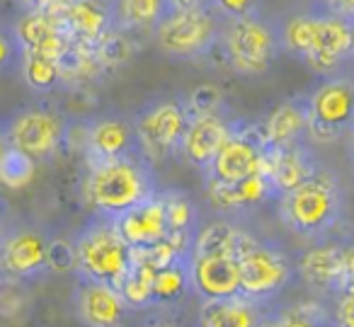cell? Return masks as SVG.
Segmentation results:
<instances>
[{
    "instance_id": "ac0fdd59",
    "label": "cell",
    "mask_w": 354,
    "mask_h": 327,
    "mask_svg": "<svg viewBox=\"0 0 354 327\" xmlns=\"http://www.w3.org/2000/svg\"><path fill=\"white\" fill-rule=\"evenodd\" d=\"M122 238L127 240L131 247H148V245L162 240L170 228H167V216H165V199L162 191H156L133 209L124 211L122 216L114 218Z\"/></svg>"
},
{
    "instance_id": "7c38bea8",
    "label": "cell",
    "mask_w": 354,
    "mask_h": 327,
    "mask_svg": "<svg viewBox=\"0 0 354 327\" xmlns=\"http://www.w3.org/2000/svg\"><path fill=\"white\" fill-rule=\"evenodd\" d=\"M354 22L330 12L328 8L315 15V35L304 64L318 75H335V71L352 54Z\"/></svg>"
},
{
    "instance_id": "ee69618b",
    "label": "cell",
    "mask_w": 354,
    "mask_h": 327,
    "mask_svg": "<svg viewBox=\"0 0 354 327\" xmlns=\"http://www.w3.org/2000/svg\"><path fill=\"white\" fill-rule=\"evenodd\" d=\"M8 148H10V143H8V136H6V129H0V162H3V158H6Z\"/></svg>"
},
{
    "instance_id": "8fae6325",
    "label": "cell",
    "mask_w": 354,
    "mask_h": 327,
    "mask_svg": "<svg viewBox=\"0 0 354 327\" xmlns=\"http://www.w3.org/2000/svg\"><path fill=\"white\" fill-rule=\"evenodd\" d=\"M262 153H265V138L262 129L248 127L233 131L221 151L214 156L209 167L202 172L209 187H231L245 177L262 170Z\"/></svg>"
},
{
    "instance_id": "8992f818",
    "label": "cell",
    "mask_w": 354,
    "mask_h": 327,
    "mask_svg": "<svg viewBox=\"0 0 354 327\" xmlns=\"http://www.w3.org/2000/svg\"><path fill=\"white\" fill-rule=\"evenodd\" d=\"M236 259L241 272V293L257 303L281 293L294 277V267L279 247L243 230L236 240Z\"/></svg>"
},
{
    "instance_id": "2e32d148",
    "label": "cell",
    "mask_w": 354,
    "mask_h": 327,
    "mask_svg": "<svg viewBox=\"0 0 354 327\" xmlns=\"http://www.w3.org/2000/svg\"><path fill=\"white\" fill-rule=\"evenodd\" d=\"M12 37L20 51H35L59 61H64L73 46L59 17L51 10H37V8H27V12L12 27Z\"/></svg>"
},
{
    "instance_id": "9a60e30c",
    "label": "cell",
    "mask_w": 354,
    "mask_h": 327,
    "mask_svg": "<svg viewBox=\"0 0 354 327\" xmlns=\"http://www.w3.org/2000/svg\"><path fill=\"white\" fill-rule=\"evenodd\" d=\"M192 291L204 298H228L241 293V272H238L236 247L214 250V252H192L189 257Z\"/></svg>"
},
{
    "instance_id": "e575fe53",
    "label": "cell",
    "mask_w": 354,
    "mask_h": 327,
    "mask_svg": "<svg viewBox=\"0 0 354 327\" xmlns=\"http://www.w3.org/2000/svg\"><path fill=\"white\" fill-rule=\"evenodd\" d=\"M209 3L223 20H243V17L260 15L262 8V0H209Z\"/></svg>"
},
{
    "instance_id": "d6a6232c",
    "label": "cell",
    "mask_w": 354,
    "mask_h": 327,
    "mask_svg": "<svg viewBox=\"0 0 354 327\" xmlns=\"http://www.w3.org/2000/svg\"><path fill=\"white\" fill-rule=\"evenodd\" d=\"M272 320L279 322V325H320V322H330L333 315L323 310V306L318 303H299L294 308H286L279 315H272Z\"/></svg>"
},
{
    "instance_id": "f1b7e54d",
    "label": "cell",
    "mask_w": 354,
    "mask_h": 327,
    "mask_svg": "<svg viewBox=\"0 0 354 327\" xmlns=\"http://www.w3.org/2000/svg\"><path fill=\"white\" fill-rule=\"evenodd\" d=\"M315 12H296V15L286 17L281 22V27H277L279 32V41L281 49L286 54L296 56V59L304 61L306 54L310 51V44H313V35H315Z\"/></svg>"
},
{
    "instance_id": "7bdbcfd3",
    "label": "cell",
    "mask_w": 354,
    "mask_h": 327,
    "mask_svg": "<svg viewBox=\"0 0 354 327\" xmlns=\"http://www.w3.org/2000/svg\"><path fill=\"white\" fill-rule=\"evenodd\" d=\"M8 230V204H6V199L0 196V235L6 233Z\"/></svg>"
},
{
    "instance_id": "484cf974",
    "label": "cell",
    "mask_w": 354,
    "mask_h": 327,
    "mask_svg": "<svg viewBox=\"0 0 354 327\" xmlns=\"http://www.w3.org/2000/svg\"><path fill=\"white\" fill-rule=\"evenodd\" d=\"M189 257L177 259L167 267L156 269L153 279V308H167L180 303L192 291V274H189Z\"/></svg>"
},
{
    "instance_id": "b9f144b4",
    "label": "cell",
    "mask_w": 354,
    "mask_h": 327,
    "mask_svg": "<svg viewBox=\"0 0 354 327\" xmlns=\"http://www.w3.org/2000/svg\"><path fill=\"white\" fill-rule=\"evenodd\" d=\"M64 3L66 0H25L27 8H37V10H56Z\"/></svg>"
},
{
    "instance_id": "ffe728a7",
    "label": "cell",
    "mask_w": 354,
    "mask_h": 327,
    "mask_svg": "<svg viewBox=\"0 0 354 327\" xmlns=\"http://www.w3.org/2000/svg\"><path fill=\"white\" fill-rule=\"evenodd\" d=\"M299 277L306 286L318 293L335 296L347 286V269H344V245H320L301 257Z\"/></svg>"
},
{
    "instance_id": "cb8c5ba5",
    "label": "cell",
    "mask_w": 354,
    "mask_h": 327,
    "mask_svg": "<svg viewBox=\"0 0 354 327\" xmlns=\"http://www.w3.org/2000/svg\"><path fill=\"white\" fill-rule=\"evenodd\" d=\"M209 199L218 211H243V209H255V206L265 204L270 199H279L274 182L265 175V172H255V175L245 177V180L236 182L231 187H209Z\"/></svg>"
},
{
    "instance_id": "1f68e13d",
    "label": "cell",
    "mask_w": 354,
    "mask_h": 327,
    "mask_svg": "<svg viewBox=\"0 0 354 327\" xmlns=\"http://www.w3.org/2000/svg\"><path fill=\"white\" fill-rule=\"evenodd\" d=\"M241 230L226 221H216L197 230L192 243V252H214V250H233Z\"/></svg>"
},
{
    "instance_id": "3957f363",
    "label": "cell",
    "mask_w": 354,
    "mask_h": 327,
    "mask_svg": "<svg viewBox=\"0 0 354 327\" xmlns=\"http://www.w3.org/2000/svg\"><path fill=\"white\" fill-rule=\"evenodd\" d=\"M223 20L212 3L175 6L153 30L156 46L175 61H197L221 46Z\"/></svg>"
},
{
    "instance_id": "4316f807",
    "label": "cell",
    "mask_w": 354,
    "mask_h": 327,
    "mask_svg": "<svg viewBox=\"0 0 354 327\" xmlns=\"http://www.w3.org/2000/svg\"><path fill=\"white\" fill-rule=\"evenodd\" d=\"M20 71H22L25 83L39 95L54 93L66 78L64 64H61L59 59H51V56H44V54H35V51H22Z\"/></svg>"
},
{
    "instance_id": "7a4b0ae2",
    "label": "cell",
    "mask_w": 354,
    "mask_h": 327,
    "mask_svg": "<svg viewBox=\"0 0 354 327\" xmlns=\"http://www.w3.org/2000/svg\"><path fill=\"white\" fill-rule=\"evenodd\" d=\"M156 191L151 162L143 156H124L90 162L85 194H88V204L95 211V216L117 218Z\"/></svg>"
},
{
    "instance_id": "52a82bcc",
    "label": "cell",
    "mask_w": 354,
    "mask_h": 327,
    "mask_svg": "<svg viewBox=\"0 0 354 327\" xmlns=\"http://www.w3.org/2000/svg\"><path fill=\"white\" fill-rule=\"evenodd\" d=\"M192 109L185 100H153L133 117L138 146L151 165L180 153Z\"/></svg>"
},
{
    "instance_id": "d6986e66",
    "label": "cell",
    "mask_w": 354,
    "mask_h": 327,
    "mask_svg": "<svg viewBox=\"0 0 354 327\" xmlns=\"http://www.w3.org/2000/svg\"><path fill=\"white\" fill-rule=\"evenodd\" d=\"M143 156L138 146L133 119L127 117H102L88 129V160H109V158Z\"/></svg>"
},
{
    "instance_id": "e0dca14e",
    "label": "cell",
    "mask_w": 354,
    "mask_h": 327,
    "mask_svg": "<svg viewBox=\"0 0 354 327\" xmlns=\"http://www.w3.org/2000/svg\"><path fill=\"white\" fill-rule=\"evenodd\" d=\"M233 131V124L226 122L221 112H192L180 143V153L189 165L204 172Z\"/></svg>"
},
{
    "instance_id": "8d00e7d4",
    "label": "cell",
    "mask_w": 354,
    "mask_h": 327,
    "mask_svg": "<svg viewBox=\"0 0 354 327\" xmlns=\"http://www.w3.org/2000/svg\"><path fill=\"white\" fill-rule=\"evenodd\" d=\"M335 312H333V320L337 325L344 327H354V286L347 283L342 291L335 293Z\"/></svg>"
},
{
    "instance_id": "f546056e",
    "label": "cell",
    "mask_w": 354,
    "mask_h": 327,
    "mask_svg": "<svg viewBox=\"0 0 354 327\" xmlns=\"http://www.w3.org/2000/svg\"><path fill=\"white\" fill-rule=\"evenodd\" d=\"M165 199V216L170 233H192L197 235L199 230V211L192 204V199L180 191H162Z\"/></svg>"
},
{
    "instance_id": "5b68a950",
    "label": "cell",
    "mask_w": 354,
    "mask_h": 327,
    "mask_svg": "<svg viewBox=\"0 0 354 327\" xmlns=\"http://www.w3.org/2000/svg\"><path fill=\"white\" fill-rule=\"evenodd\" d=\"M221 46L238 75H265L284 51L277 27L262 15L226 20Z\"/></svg>"
},
{
    "instance_id": "44dd1931",
    "label": "cell",
    "mask_w": 354,
    "mask_h": 327,
    "mask_svg": "<svg viewBox=\"0 0 354 327\" xmlns=\"http://www.w3.org/2000/svg\"><path fill=\"white\" fill-rule=\"evenodd\" d=\"M315 170L318 167H315L313 153L308 151V141L294 143V146H265L262 172L274 182L279 194L304 182Z\"/></svg>"
},
{
    "instance_id": "30bf717a",
    "label": "cell",
    "mask_w": 354,
    "mask_h": 327,
    "mask_svg": "<svg viewBox=\"0 0 354 327\" xmlns=\"http://www.w3.org/2000/svg\"><path fill=\"white\" fill-rule=\"evenodd\" d=\"M6 136L12 148L27 153L37 162H46L59 156L68 141V122L56 109L27 107L8 122Z\"/></svg>"
},
{
    "instance_id": "836d02e7",
    "label": "cell",
    "mask_w": 354,
    "mask_h": 327,
    "mask_svg": "<svg viewBox=\"0 0 354 327\" xmlns=\"http://www.w3.org/2000/svg\"><path fill=\"white\" fill-rule=\"evenodd\" d=\"M25 283L15 281H0V317L6 320H15L22 310H25L27 296L22 291Z\"/></svg>"
},
{
    "instance_id": "4dcf8cb0",
    "label": "cell",
    "mask_w": 354,
    "mask_h": 327,
    "mask_svg": "<svg viewBox=\"0 0 354 327\" xmlns=\"http://www.w3.org/2000/svg\"><path fill=\"white\" fill-rule=\"evenodd\" d=\"M35 165L37 160H32L27 153L10 146L3 162H0V185L6 187V189H22L35 177Z\"/></svg>"
},
{
    "instance_id": "60d3db41",
    "label": "cell",
    "mask_w": 354,
    "mask_h": 327,
    "mask_svg": "<svg viewBox=\"0 0 354 327\" xmlns=\"http://www.w3.org/2000/svg\"><path fill=\"white\" fill-rule=\"evenodd\" d=\"M344 269H347V283L354 286V243L344 245Z\"/></svg>"
},
{
    "instance_id": "7dc6e473",
    "label": "cell",
    "mask_w": 354,
    "mask_h": 327,
    "mask_svg": "<svg viewBox=\"0 0 354 327\" xmlns=\"http://www.w3.org/2000/svg\"><path fill=\"white\" fill-rule=\"evenodd\" d=\"M320 3H323V0H320Z\"/></svg>"
},
{
    "instance_id": "f35d334b",
    "label": "cell",
    "mask_w": 354,
    "mask_h": 327,
    "mask_svg": "<svg viewBox=\"0 0 354 327\" xmlns=\"http://www.w3.org/2000/svg\"><path fill=\"white\" fill-rule=\"evenodd\" d=\"M20 46H17L12 32H0V71L10 68L12 64H20Z\"/></svg>"
},
{
    "instance_id": "603a6c76",
    "label": "cell",
    "mask_w": 354,
    "mask_h": 327,
    "mask_svg": "<svg viewBox=\"0 0 354 327\" xmlns=\"http://www.w3.org/2000/svg\"><path fill=\"white\" fill-rule=\"evenodd\" d=\"M260 306L262 303L243 293L228 298H204L197 312V322L204 327H252L265 322Z\"/></svg>"
},
{
    "instance_id": "ba28073f",
    "label": "cell",
    "mask_w": 354,
    "mask_h": 327,
    "mask_svg": "<svg viewBox=\"0 0 354 327\" xmlns=\"http://www.w3.org/2000/svg\"><path fill=\"white\" fill-rule=\"evenodd\" d=\"M354 127V80L325 75L308 95V141L333 143L349 136Z\"/></svg>"
},
{
    "instance_id": "6da1fadb",
    "label": "cell",
    "mask_w": 354,
    "mask_h": 327,
    "mask_svg": "<svg viewBox=\"0 0 354 327\" xmlns=\"http://www.w3.org/2000/svg\"><path fill=\"white\" fill-rule=\"evenodd\" d=\"M342 214V185L330 170H315L304 182L279 194V216L284 225L306 240H325L335 233Z\"/></svg>"
},
{
    "instance_id": "bcb514c9",
    "label": "cell",
    "mask_w": 354,
    "mask_h": 327,
    "mask_svg": "<svg viewBox=\"0 0 354 327\" xmlns=\"http://www.w3.org/2000/svg\"><path fill=\"white\" fill-rule=\"evenodd\" d=\"M352 151H354V146H352Z\"/></svg>"
},
{
    "instance_id": "5bb4252c",
    "label": "cell",
    "mask_w": 354,
    "mask_h": 327,
    "mask_svg": "<svg viewBox=\"0 0 354 327\" xmlns=\"http://www.w3.org/2000/svg\"><path fill=\"white\" fill-rule=\"evenodd\" d=\"M51 12L61 20L73 44L90 49H97L104 37L117 30L112 3L107 0H66L64 6Z\"/></svg>"
},
{
    "instance_id": "7402d4cb",
    "label": "cell",
    "mask_w": 354,
    "mask_h": 327,
    "mask_svg": "<svg viewBox=\"0 0 354 327\" xmlns=\"http://www.w3.org/2000/svg\"><path fill=\"white\" fill-rule=\"evenodd\" d=\"M265 146H294L308 141V97L286 100L262 124Z\"/></svg>"
},
{
    "instance_id": "277c9868",
    "label": "cell",
    "mask_w": 354,
    "mask_h": 327,
    "mask_svg": "<svg viewBox=\"0 0 354 327\" xmlns=\"http://www.w3.org/2000/svg\"><path fill=\"white\" fill-rule=\"evenodd\" d=\"M75 274L112 283L119 288L131 267V245L122 238L114 218L95 216L75 233Z\"/></svg>"
},
{
    "instance_id": "9c48e42d",
    "label": "cell",
    "mask_w": 354,
    "mask_h": 327,
    "mask_svg": "<svg viewBox=\"0 0 354 327\" xmlns=\"http://www.w3.org/2000/svg\"><path fill=\"white\" fill-rule=\"evenodd\" d=\"M49 243L41 225H8L0 235V281L32 283L46 277Z\"/></svg>"
},
{
    "instance_id": "74e56055",
    "label": "cell",
    "mask_w": 354,
    "mask_h": 327,
    "mask_svg": "<svg viewBox=\"0 0 354 327\" xmlns=\"http://www.w3.org/2000/svg\"><path fill=\"white\" fill-rule=\"evenodd\" d=\"M189 109L192 112H218V104H221V95L212 85H202V88L194 90V95L189 97Z\"/></svg>"
},
{
    "instance_id": "83f0119b",
    "label": "cell",
    "mask_w": 354,
    "mask_h": 327,
    "mask_svg": "<svg viewBox=\"0 0 354 327\" xmlns=\"http://www.w3.org/2000/svg\"><path fill=\"white\" fill-rule=\"evenodd\" d=\"M153 279H156V269L138 262V259H131V267L119 283V293L127 301L129 310L153 308Z\"/></svg>"
},
{
    "instance_id": "4fadbf2b",
    "label": "cell",
    "mask_w": 354,
    "mask_h": 327,
    "mask_svg": "<svg viewBox=\"0 0 354 327\" xmlns=\"http://www.w3.org/2000/svg\"><path fill=\"white\" fill-rule=\"evenodd\" d=\"M71 306L83 325L90 327H112L127 317L129 306L117 286L97 281L78 274L73 293H71Z\"/></svg>"
},
{
    "instance_id": "d590c367",
    "label": "cell",
    "mask_w": 354,
    "mask_h": 327,
    "mask_svg": "<svg viewBox=\"0 0 354 327\" xmlns=\"http://www.w3.org/2000/svg\"><path fill=\"white\" fill-rule=\"evenodd\" d=\"M49 272L66 274L75 272V247L66 240H51L49 243Z\"/></svg>"
},
{
    "instance_id": "ab89813d",
    "label": "cell",
    "mask_w": 354,
    "mask_h": 327,
    "mask_svg": "<svg viewBox=\"0 0 354 327\" xmlns=\"http://www.w3.org/2000/svg\"><path fill=\"white\" fill-rule=\"evenodd\" d=\"M323 8H328L330 12L344 17V20L354 22V0H323Z\"/></svg>"
},
{
    "instance_id": "f6af8a7d",
    "label": "cell",
    "mask_w": 354,
    "mask_h": 327,
    "mask_svg": "<svg viewBox=\"0 0 354 327\" xmlns=\"http://www.w3.org/2000/svg\"><path fill=\"white\" fill-rule=\"evenodd\" d=\"M349 59L354 61V35H352V54H349Z\"/></svg>"
},
{
    "instance_id": "d4e9b609",
    "label": "cell",
    "mask_w": 354,
    "mask_h": 327,
    "mask_svg": "<svg viewBox=\"0 0 354 327\" xmlns=\"http://www.w3.org/2000/svg\"><path fill=\"white\" fill-rule=\"evenodd\" d=\"M175 8V0H112L114 25L117 30L133 35V32H151L162 22V17Z\"/></svg>"
}]
</instances>
